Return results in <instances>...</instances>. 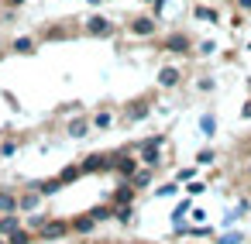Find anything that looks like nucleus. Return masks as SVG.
<instances>
[{
	"label": "nucleus",
	"instance_id": "nucleus-23",
	"mask_svg": "<svg viewBox=\"0 0 251 244\" xmlns=\"http://www.w3.org/2000/svg\"><path fill=\"white\" fill-rule=\"evenodd\" d=\"M248 172H251V169H248Z\"/></svg>",
	"mask_w": 251,
	"mask_h": 244
},
{
	"label": "nucleus",
	"instance_id": "nucleus-4",
	"mask_svg": "<svg viewBox=\"0 0 251 244\" xmlns=\"http://www.w3.org/2000/svg\"><path fill=\"white\" fill-rule=\"evenodd\" d=\"M90 31H93V35H110V21H103V18H90Z\"/></svg>",
	"mask_w": 251,
	"mask_h": 244
},
{
	"label": "nucleus",
	"instance_id": "nucleus-5",
	"mask_svg": "<svg viewBox=\"0 0 251 244\" xmlns=\"http://www.w3.org/2000/svg\"><path fill=\"white\" fill-rule=\"evenodd\" d=\"M66 230H69L66 223H45V237H62Z\"/></svg>",
	"mask_w": 251,
	"mask_h": 244
},
{
	"label": "nucleus",
	"instance_id": "nucleus-9",
	"mask_svg": "<svg viewBox=\"0 0 251 244\" xmlns=\"http://www.w3.org/2000/svg\"><path fill=\"white\" fill-rule=\"evenodd\" d=\"M14 206H18V199H14V196H7V193H0V210H4V213H11Z\"/></svg>",
	"mask_w": 251,
	"mask_h": 244
},
{
	"label": "nucleus",
	"instance_id": "nucleus-19",
	"mask_svg": "<svg viewBox=\"0 0 251 244\" xmlns=\"http://www.w3.org/2000/svg\"><path fill=\"white\" fill-rule=\"evenodd\" d=\"M11 244H28V234H21V230H14V237H11Z\"/></svg>",
	"mask_w": 251,
	"mask_h": 244
},
{
	"label": "nucleus",
	"instance_id": "nucleus-13",
	"mask_svg": "<svg viewBox=\"0 0 251 244\" xmlns=\"http://www.w3.org/2000/svg\"><path fill=\"white\" fill-rule=\"evenodd\" d=\"M165 49H176V52H186L189 45H186V38H169V42H165Z\"/></svg>",
	"mask_w": 251,
	"mask_h": 244
},
{
	"label": "nucleus",
	"instance_id": "nucleus-18",
	"mask_svg": "<svg viewBox=\"0 0 251 244\" xmlns=\"http://www.w3.org/2000/svg\"><path fill=\"white\" fill-rule=\"evenodd\" d=\"M21 206H25V210H35V206H38V196H25Z\"/></svg>",
	"mask_w": 251,
	"mask_h": 244
},
{
	"label": "nucleus",
	"instance_id": "nucleus-7",
	"mask_svg": "<svg viewBox=\"0 0 251 244\" xmlns=\"http://www.w3.org/2000/svg\"><path fill=\"white\" fill-rule=\"evenodd\" d=\"M131 196H134V189H131V186H121V189H117V203H121V206H127V203H131Z\"/></svg>",
	"mask_w": 251,
	"mask_h": 244
},
{
	"label": "nucleus",
	"instance_id": "nucleus-22",
	"mask_svg": "<svg viewBox=\"0 0 251 244\" xmlns=\"http://www.w3.org/2000/svg\"><path fill=\"white\" fill-rule=\"evenodd\" d=\"M0 244H4V241H0Z\"/></svg>",
	"mask_w": 251,
	"mask_h": 244
},
{
	"label": "nucleus",
	"instance_id": "nucleus-8",
	"mask_svg": "<svg viewBox=\"0 0 251 244\" xmlns=\"http://www.w3.org/2000/svg\"><path fill=\"white\" fill-rule=\"evenodd\" d=\"M73 230H79V234H86V230H93V217H79V220L73 223Z\"/></svg>",
	"mask_w": 251,
	"mask_h": 244
},
{
	"label": "nucleus",
	"instance_id": "nucleus-15",
	"mask_svg": "<svg viewBox=\"0 0 251 244\" xmlns=\"http://www.w3.org/2000/svg\"><path fill=\"white\" fill-rule=\"evenodd\" d=\"M79 172H83V169H76V165H73V169H66L59 179H62V182H73V179H79Z\"/></svg>",
	"mask_w": 251,
	"mask_h": 244
},
{
	"label": "nucleus",
	"instance_id": "nucleus-3",
	"mask_svg": "<svg viewBox=\"0 0 251 244\" xmlns=\"http://www.w3.org/2000/svg\"><path fill=\"white\" fill-rule=\"evenodd\" d=\"M110 162L103 158V155H90L86 162H83V172H100V169H107Z\"/></svg>",
	"mask_w": 251,
	"mask_h": 244
},
{
	"label": "nucleus",
	"instance_id": "nucleus-16",
	"mask_svg": "<svg viewBox=\"0 0 251 244\" xmlns=\"http://www.w3.org/2000/svg\"><path fill=\"white\" fill-rule=\"evenodd\" d=\"M196 18H203V21H217V11H210V7H200V11H196Z\"/></svg>",
	"mask_w": 251,
	"mask_h": 244
},
{
	"label": "nucleus",
	"instance_id": "nucleus-21",
	"mask_svg": "<svg viewBox=\"0 0 251 244\" xmlns=\"http://www.w3.org/2000/svg\"><path fill=\"white\" fill-rule=\"evenodd\" d=\"M237 7L241 11H251V0H237Z\"/></svg>",
	"mask_w": 251,
	"mask_h": 244
},
{
	"label": "nucleus",
	"instance_id": "nucleus-20",
	"mask_svg": "<svg viewBox=\"0 0 251 244\" xmlns=\"http://www.w3.org/2000/svg\"><path fill=\"white\" fill-rule=\"evenodd\" d=\"M97 124L100 127H110V114H97Z\"/></svg>",
	"mask_w": 251,
	"mask_h": 244
},
{
	"label": "nucleus",
	"instance_id": "nucleus-12",
	"mask_svg": "<svg viewBox=\"0 0 251 244\" xmlns=\"http://www.w3.org/2000/svg\"><path fill=\"white\" fill-rule=\"evenodd\" d=\"M59 186H62V179H52V182H42L38 189H42L45 196H52V193H59Z\"/></svg>",
	"mask_w": 251,
	"mask_h": 244
},
{
	"label": "nucleus",
	"instance_id": "nucleus-1",
	"mask_svg": "<svg viewBox=\"0 0 251 244\" xmlns=\"http://www.w3.org/2000/svg\"><path fill=\"white\" fill-rule=\"evenodd\" d=\"M131 31L145 38V35H151V31H155V21H151V18H138V21L131 24Z\"/></svg>",
	"mask_w": 251,
	"mask_h": 244
},
{
	"label": "nucleus",
	"instance_id": "nucleus-11",
	"mask_svg": "<svg viewBox=\"0 0 251 244\" xmlns=\"http://www.w3.org/2000/svg\"><path fill=\"white\" fill-rule=\"evenodd\" d=\"M83 134H86V124L83 121H73L69 124V138H83Z\"/></svg>",
	"mask_w": 251,
	"mask_h": 244
},
{
	"label": "nucleus",
	"instance_id": "nucleus-14",
	"mask_svg": "<svg viewBox=\"0 0 251 244\" xmlns=\"http://www.w3.org/2000/svg\"><path fill=\"white\" fill-rule=\"evenodd\" d=\"M14 49H18V52H31V49H35V42H31V38H18V42H14Z\"/></svg>",
	"mask_w": 251,
	"mask_h": 244
},
{
	"label": "nucleus",
	"instance_id": "nucleus-10",
	"mask_svg": "<svg viewBox=\"0 0 251 244\" xmlns=\"http://www.w3.org/2000/svg\"><path fill=\"white\" fill-rule=\"evenodd\" d=\"M0 230H4V234H14V230H18V217H4V220H0Z\"/></svg>",
	"mask_w": 251,
	"mask_h": 244
},
{
	"label": "nucleus",
	"instance_id": "nucleus-2",
	"mask_svg": "<svg viewBox=\"0 0 251 244\" xmlns=\"http://www.w3.org/2000/svg\"><path fill=\"white\" fill-rule=\"evenodd\" d=\"M158 83H162V86H176V83H179V69H176V66H165V69L158 73Z\"/></svg>",
	"mask_w": 251,
	"mask_h": 244
},
{
	"label": "nucleus",
	"instance_id": "nucleus-17",
	"mask_svg": "<svg viewBox=\"0 0 251 244\" xmlns=\"http://www.w3.org/2000/svg\"><path fill=\"white\" fill-rule=\"evenodd\" d=\"M148 110H145V103H138V107H131V121H141Z\"/></svg>",
	"mask_w": 251,
	"mask_h": 244
},
{
	"label": "nucleus",
	"instance_id": "nucleus-6",
	"mask_svg": "<svg viewBox=\"0 0 251 244\" xmlns=\"http://www.w3.org/2000/svg\"><path fill=\"white\" fill-rule=\"evenodd\" d=\"M117 169H121L124 175H134V158H127V155H124V158H117Z\"/></svg>",
	"mask_w": 251,
	"mask_h": 244
}]
</instances>
